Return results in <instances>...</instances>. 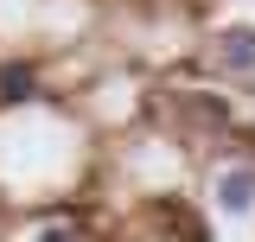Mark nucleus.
I'll list each match as a JSON object with an SVG mask.
<instances>
[{
    "instance_id": "obj_1",
    "label": "nucleus",
    "mask_w": 255,
    "mask_h": 242,
    "mask_svg": "<svg viewBox=\"0 0 255 242\" xmlns=\"http://www.w3.org/2000/svg\"><path fill=\"white\" fill-rule=\"evenodd\" d=\"M217 204L230 217H243V211H255V166H230L217 179Z\"/></svg>"
},
{
    "instance_id": "obj_2",
    "label": "nucleus",
    "mask_w": 255,
    "mask_h": 242,
    "mask_svg": "<svg viewBox=\"0 0 255 242\" xmlns=\"http://www.w3.org/2000/svg\"><path fill=\"white\" fill-rule=\"evenodd\" d=\"M230 70H255V26H230L223 32V51H217Z\"/></svg>"
},
{
    "instance_id": "obj_3",
    "label": "nucleus",
    "mask_w": 255,
    "mask_h": 242,
    "mask_svg": "<svg viewBox=\"0 0 255 242\" xmlns=\"http://www.w3.org/2000/svg\"><path fill=\"white\" fill-rule=\"evenodd\" d=\"M32 90H38L32 64H0V102H26Z\"/></svg>"
}]
</instances>
